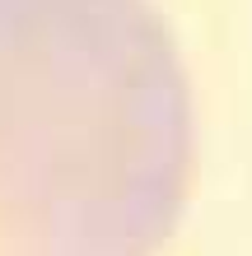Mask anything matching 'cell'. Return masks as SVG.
<instances>
[{
    "mask_svg": "<svg viewBox=\"0 0 252 256\" xmlns=\"http://www.w3.org/2000/svg\"><path fill=\"white\" fill-rule=\"evenodd\" d=\"M191 140L150 0H0V256H159Z\"/></svg>",
    "mask_w": 252,
    "mask_h": 256,
    "instance_id": "cell-1",
    "label": "cell"
}]
</instances>
